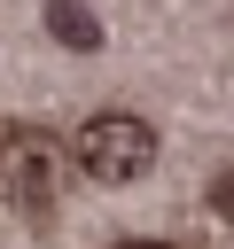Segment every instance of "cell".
<instances>
[{"instance_id":"cell-1","label":"cell","mask_w":234,"mask_h":249,"mask_svg":"<svg viewBox=\"0 0 234 249\" xmlns=\"http://www.w3.org/2000/svg\"><path fill=\"white\" fill-rule=\"evenodd\" d=\"M156 163V124H140L133 109H101L78 124V171L101 179V187H125Z\"/></svg>"},{"instance_id":"cell-2","label":"cell","mask_w":234,"mask_h":249,"mask_svg":"<svg viewBox=\"0 0 234 249\" xmlns=\"http://www.w3.org/2000/svg\"><path fill=\"white\" fill-rule=\"evenodd\" d=\"M47 187H55V148L16 117V124H8V195H16L23 210H47Z\"/></svg>"},{"instance_id":"cell-3","label":"cell","mask_w":234,"mask_h":249,"mask_svg":"<svg viewBox=\"0 0 234 249\" xmlns=\"http://www.w3.org/2000/svg\"><path fill=\"white\" fill-rule=\"evenodd\" d=\"M47 31H55L70 54H94V47H101V23H94L78 0H47Z\"/></svg>"},{"instance_id":"cell-4","label":"cell","mask_w":234,"mask_h":249,"mask_svg":"<svg viewBox=\"0 0 234 249\" xmlns=\"http://www.w3.org/2000/svg\"><path fill=\"white\" fill-rule=\"evenodd\" d=\"M211 202H218V218H234V171H226V179L211 187Z\"/></svg>"},{"instance_id":"cell-5","label":"cell","mask_w":234,"mask_h":249,"mask_svg":"<svg viewBox=\"0 0 234 249\" xmlns=\"http://www.w3.org/2000/svg\"><path fill=\"white\" fill-rule=\"evenodd\" d=\"M125 249H172V241H125Z\"/></svg>"}]
</instances>
